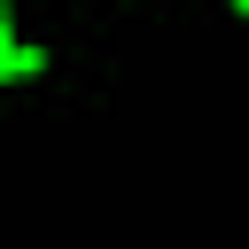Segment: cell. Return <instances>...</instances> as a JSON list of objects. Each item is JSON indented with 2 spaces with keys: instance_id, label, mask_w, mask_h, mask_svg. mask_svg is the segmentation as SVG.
Masks as SVG:
<instances>
[{
  "instance_id": "1",
  "label": "cell",
  "mask_w": 249,
  "mask_h": 249,
  "mask_svg": "<svg viewBox=\"0 0 249 249\" xmlns=\"http://www.w3.org/2000/svg\"><path fill=\"white\" fill-rule=\"evenodd\" d=\"M233 8H241V16H249V0H233Z\"/></svg>"
}]
</instances>
